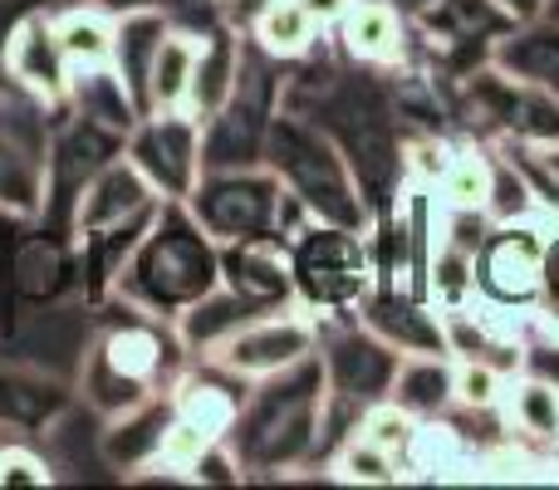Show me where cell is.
<instances>
[{"label": "cell", "instance_id": "1", "mask_svg": "<svg viewBox=\"0 0 559 490\" xmlns=\"http://www.w3.org/2000/svg\"><path fill=\"white\" fill-rule=\"evenodd\" d=\"M104 304L108 324L98 328V338L79 363V397L98 417H118L147 397L167 393L177 373L192 363V354L177 334V319H157L118 295H108Z\"/></svg>", "mask_w": 559, "mask_h": 490}, {"label": "cell", "instance_id": "2", "mask_svg": "<svg viewBox=\"0 0 559 490\" xmlns=\"http://www.w3.org/2000/svg\"><path fill=\"white\" fill-rule=\"evenodd\" d=\"M329 403V378L319 354L265 373L251 383L241 413H236L226 446H231L241 476H285L309 471L319 446V422Z\"/></svg>", "mask_w": 559, "mask_h": 490}, {"label": "cell", "instance_id": "3", "mask_svg": "<svg viewBox=\"0 0 559 490\" xmlns=\"http://www.w3.org/2000/svg\"><path fill=\"white\" fill-rule=\"evenodd\" d=\"M216 285H222V246L202 231L187 202H163L118 270L114 295L157 319H177Z\"/></svg>", "mask_w": 559, "mask_h": 490}, {"label": "cell", "instance_id": "4", "mask_svg": "<svg viewBox=\"0 0 559 490\" xmlns=\"http://www.w3.org/2000/svg\"><path fill=\"white\" fill-rule=\"evenodd\" d=\"M261 163L285 182V192L305 206L309 222H334V226H373V206H368L364 187H358L348 157L338 143L314 123V118L280 108L271 133H265Z\"/></svg>", "mask_w": 559, "mask_h": 490}, {"label": "cell", "instance_id": "5", "mask_svg": "<svg viewBox=\"0 0 559 490\" xmlns=\"http://www.w3.org/2000/svg\"><path fill=\"white\" fill-rule=\"evenodd\" d=\"M187 212L202 222V231L216 246L226 241H289L299 226L309 222L305 206L285 192V182L271 172L265 163H246V167H206L202 182L187 196Z\"/></svg>", "mask_w": 559, "mask_h": 490}, {"label": "cell", "instance_id": "6", "mask_svg": "<svg viewBox=\"0 0 559 490\" xmlns=\"http://www.w3.org/2000/svg\"><path fill=\"white\" fill-rule=\"evenodd\" d=\"M289 279H295V304L314 319L358 314L364 295L378 285L373 241L358 226L334 222H305L285 241Z\"/></svg>", "mask_w": 559, "mask_h": 490}, {"label": "cell", "instance_id": "7", "mask_svg": "<svg viewBox=\"0 0 559 490\" xmlns=\"http://www.w3.org/2000/svg\"><path fill=\"white\" fill-rule=\"evenodd\" d=\"M559 216L531 212V216H506L491 222L472 255L476 299L472 304L491 309V314L531 319L545 299V250H550Z\"/></svg>", "mask_w": 559, "mask_h": 490}, {"label": "cell", "instance_id": "8", "mask_svg": "<svg viewBox=\"0 0 559 490\" xmlns=\"http://www.w3.org/2000/svg\"><path fill=\"white\" fill-rule=\"evenodd\" d=\"M515 29L496 0H432L413 20V64L427 69L437 84H456L472 69L491 64L496 45Z\"/></svg>", "mask_w": 559, "mask_h": 490}, {"label": "cell", "instance_id": "9", "mask_svg": "<svg viewBox=\"0 0 559 490\" xmlns=\"http://www.w3.org/2000/svg\"><path fill=\"white\" fill-rule=\"evenodd\" d=\"M55 108L25 88H0V212L39 216L49 206V128Z\"/></svg>", "mask_w": 559, "mask_h": 490}, {"label": "cell", "instance_id": "10", "mask_svg": "<svg viewBox=\"0 0 559 490\" xmlns=\"http://www.w3.org/2000/svg\"><path fill=\"white\" fill-rule=\"evenodd\" d=\"M123 153L138 172L147 177L163 202H187L192 187L202 182L206 157H202V118L187 108H167V113H143L138 128L123 138Z\"/></svg>", "mask_w": 559, "mask_h": 490}, {"label": "cell", "instance_id": "11", "mask_svg": "<svg viewBox=\"0 0 559 490\" xmlns=\"http://www.w3.org/2000/svg\"><path fill=\"white\" fill-rule=\"evenodd\" d=\"M314 354H319V363H324L329 393L354 397V403H378V397H388V387H393V378H397V363H403V354H397L388 338H378L358 314L319 319Z\"/></svg>", "mask_w": 559, "mask_h": 490}, {"label": "cell", "instance_id": "12", "mask_svg": "<svg viewBox=\"0 0 559 490\" xmlns=\"http://www.w3.org/2000/svg\"><path fill=\"white\" fill-rule=\"evenodd\" d=\"M314 348H319V319L299 304H285V309H271V314H255L216 354H202V358H216L236 378H251L255 383V378L280 373V368L309 358Z\"/></svg>", "mask_w": 559, "mask_h": 490}, {"label": "cell", "instance_id": "13", "mask_svg": "<svg viewBox=\"0 0 559 490\" xmlns=\"http://www.w3.org/2000/svg\"><path fill=\"white\" fill-rule=\"evenodd\" d=\"M334 45L348 64L397 74L413 64V20L397 15L383 0H348V10L334 20Z\"/></svg>", "mask_w": 559, "mask_h": 490}, {"label": "cell", "instance_id": "14", "mask_svg": "<svg viewBox=\"0 0 559 490\" xmlns=\"http://www.w3.org/2000/svg\"><path fill=\"white\" fill-rule=\"evenodd\" d=\"M5 74H10V84L35 94L39 104L64 108L74 64H69L64 45H59V35H55V15L15 20V29L5 35Z\"/></svg>", "mask_w": 559, "mask_h": 490}, {"label": "cell", "instance_id": "15", "mask_svg": "<svg viewBox=\"0 0 559 490\" xmlns=\"http://www.w3.org/2000/svg\"><path fill=\"white\" fill-rule=\"evenodd\" d=\"M358 319H364L378 338H388L403 358L407 354H447L442 309L427 295H413V289H403V285H383V279H378L364 295V304H358Z\"/></svg>", "mask_w": 559, "mask_h": 490}, {"label": "cell", "instance_id": "16", "mask_svg": "<svg viewBox=\"0 0 559 490\" xmlns=\"http://www.w3.org/2000/svg\"><path fill=\"white\" fill-rule=\"evenodd\" d=\"M173 387L147 403L128 407L118 417H104V432H98V456H104L114 471H123L128 481L147 476L157 462H163L167 432H173Z\"/></svg>", "mask_w": 559, "mask_h": 490}, {"label": "cell", "instance_id": "17", "mask_svg": "<svg viewBox=\"0 0 559 490\" xmlns=\"http://www.w3.org/2000/svg\"><path fill=\"white\" fill-rule=\"evenodd\" d=\"M163 196L147 187V177L128 163V153H118L114 163H104L94 177L84 182V192L74 196V231H108V226H123L133 216H147Z\"/></svg>", "mask_w": 559, "mask_h": 490}, {"label": "cell", "instance_id": "18", "mask_svg": "<svg viewBox=\"0 0 559 490\" xmlns=\"http://www.w3.org/2000/svg\"><path fill=\"white\" fill-rule=\"evenodd\" d=\"M476 452H481V442L466 432L456 413L423 417L403 452V476H413V481H472Z\"/></svg>", "mask_w": 559, "mask_h": 490}, {"label": "cell", "instance_id": "19", "mask_svg": "<svg viewBox=\"0 0 559 490\" xmlns=\"http://www.w3.org/2000/svg\"><path fill=\"white\" fill-rule=\"evenodd\" d=\"M74 403V387L35 368H0V432L45 437Z\"/></svg>", "mask_w": 559, "mask_h": 490}, {"label": "cell", "instance_id": "20", "mask_svg": "<svg viewBox=\"0 0 559 490\" xmlns=\"http://www.w3.org/2000/svg\"><path fill=\"white\" fill-rule=\"evenodd\" d=\"M222 285L236 295L261 299V304H295V279H289L285 241L261 236V241H226L222 246Z\"/></svg>", "mask_w": 559, "mask_h": 490}, {"label": "cell", "instance_id": "21", "mask_svg": "<svg viewBox=\"0 0 559 490\" xmlns=\"http://www.w3.org/2000/svg\"><path fill=\"white\" fill-rule=\"evenodd\" d=\"M69 118H74V123H69L64 133H55V143H49V196H69V202H74L88 177L123 153V138L88 123V118H79V113H69Z\"/></svg>", "mask_w": 559, "mask_h": 490}, {"label": "cell", "instance_id": "22", "mask_svg": "<svg viewBox=\"0 0 559 490\" xmlns=\"http://www.w3.org/2000/svg\"><path fill=\"white\" fill-rule=\"evenodd\" d=\"M496 413H501V422L511 437L535 442V446H555L559 452V383L555 378L535 373V368L506 373Z\"/></svg>", "mask_w": 559, "mask_h": 490}, {"label": "cell", "instance_id": "23", "mask_svg": "<svg viewBox=\"0 0 559 490\" xmlns=\"http://www.w3.org/2000/svg\"><path fill=\"white\" fill-rule=\"evenodd\" d=\"M241 45L246 35L222 25H212L206 35H197V69H192V88H187V113L192 118H212L222 113V104L231 98L236 74H241Z\"/></svg>", "mask_w": 559, "mask_h": 490}, {"label": "cell", "instance_id": "24", "mask_svg": "<svg viewBox=\"0 0 559 490\" xmlns=\"http://www.w3.org/2000/svg\"><path fill=\"white\" fill-rule=\"evenodd\" d=\"M69 113L88 118V123L108 128V133L128 138L138 128V118H143V104L133 98V88L123 84V74H118L114 64H84L69 74V98H64Z\"/></svg>", "mask_w": 559, "mask_h": 490}, {"label": "cell", "instance_id": "25", "mask_svg": "<svg viewBox=\"0 0 559 490\" xmlns=\"http://www.w3.org/2000/svg\"><path fill=\"white\" fill-rule=\"evenodd\" d=\"M491 182H496V153L481 138H452L447 163L432 182V196L442 212H486L491 202Z\"/></svg>", "mask_w": 559, "mask_h": 490}, {"label": "cell", "instance_id": "26", "mask_svg": "<svg viewBox=\"0 0 559 490\" xmlns=\"http://www.w3.org/2000/svg\"><path fill=\"white\" fill-rule=\"evenodd\" d=\"M280 309H285V304H280ZM255 314H271V304L236 295L231 285H216L212 295H202L192 309H182V314H177V334H182L187 354L202 358V354H216V348H222L241 324H251Z\"/></svg>", "mask_w": 559, "mask_h": 490}, {"label": "cell", "instance_id": "27", "mask_svg": "<svg viewBox=\"0 0 559 490\" xmlns=\"http://www.w3.org/2000/svg\"><path fill=\"white\" fill-rule=\"evenodd\" d=\"M491 64L506 69L511 79H525V84H535L550 98H559V20L540 15V20L515 25L511 35L496 45Z\"/></svg>", "mask_w": 559, "mask_h": 490}, {"label": "cell", "instance_id": "28", "mask_svg": "<svg viewBox=\"0 0 559 490\" xmlns=\"http://www.w3.org/2000/svg\"><path fill=\"white\" fill-rule=\"evenodd\" d=\"M246 39L261 45L280 64H299V59H309L314 49H324L329 29L319 25L299 0H265V5L255 10V20L246 25Z\"/></svg>", "mask_w": 559, "mask_h": 490}, {"label": "cell", "instance_id": "29", "mask_svg": "<svg viewBox=\"0 0 559 490\" xmlns=\"http://www.w3.org/2000/svg\"><path fill=\"white\" fill-rule=\"evenodd\" d=\"M403 413H413L417 422L423 417H442L456 407V358L452 354H407L397 363V378L388 387Z\"/></svg>", "mask_w": 559, "mask_h": 490}, {"label": "cell", "instance_id": "30", "mask_svg": "<svg viewBox=\"0 0 559 490\" xmlns=\"http://www.w3.org/2000/svg\"><path fill=\"white\" fill-rule=\"evenodd\" d=\"M167 29H173V20H167L163 5L123 10L114 25V59H108V64L123 74V84L133 88L138 104H143V94H147V69H153L157 45H163Z\"/></svg>", "mask_w": 559, "mask_h": 490}, {"label": "cell", "instance_id": "31", "mask_svg": "<svg viewBox=\"0 0 559 490\" xmlns=\"http://www.w3.org/2000/svg\"><path fill=\"white\" fill-rule=\"evenodd\" d=\"M192 69H197V29L173 25V29L163 35V45H157L153 69H147L143 113H167V108H187Z\"/></svg>", "mask_w": 559, "mask_h": 490}, {"label": "cell", "instance_id": "32", "mask_svg": "<svg viewBox=\"0 0 559 490\" xmlns=\"http://www.w3.org/2000/svg\"><path fill=\"white\" fill-rule=\"evenodd\" d=\"M114 25H118V15L94 5V0H88V5H69L55 15V35L74 69L108 64V59H114Z\"/></svg>", "mask_w": 559, "mask_h": 490}, {"label": "cell", "instance_id": "33", "mask_svg": "<svg viewBox=\"0 0 559 490\" xmlns=\"http://www.w3.org/2000/svg\"><path fill=\"white\" fill-rule=\"evenodd\" d=\"M324 471H334V481H348V486H397V481H407L403 462H397L393 452H383V446H373L368 437H358V432L329 456Z\"/></svg>", "mask_w": 559, "mask_h": 490}, {"label": "cell", "instance_id": "34", "mask_svg": "<svg viewBox=\"0 0 559 490\" xmlns=\"http://www.w3.org/2000/svg\"><path fill=\"white\" fill-rule=\"evenodd\" d=\"M427 299L437 309H466L476 299V275H472V250L437 241L427 260Z\"/></svg>", "mask_w": 559, "mask_h": 490}, {"label": "cell", "instance_id": "35", "mask_svg": "<svg viewBox=\"0 0 559 490\" xmlns=\"http://www.w3.org/2000/svg\"><path fill=\"white\" fill-rule=\"evenodd\" d=\"M413 432H417V417L403 413L393 397H378V403H368L364 417H358V437H368L373 446L393 452L397 462H403V452H407V442H413Z\"/></svg>", "mask_w": 559, "mask_h": 490}, {"label": "cell", "instance_id": "36", "mask_svg": "<svg viewBox=\"0 0 559 490\" xmlns=\"http://www.w3.org/2000/svg\"><path fill=\"white\" fill-rule=\"evenodd\" d=\"M501 387H506V368H496L491 358H456V407L496 413Z\"/></svg>", "mask_w": 559, "mask_h": 490}, {"label": "cell", "instance_id": "37", "mask_svg": "<svg viewBox=\"0 0 559 490\" xmlns=\"http://www.w3.org/2000/svg\"><path fill=\"white\" fill-rule=\"evenodd\" d=\"M55 466L29 446V437H0V486H49Z\"/></svg>", "mask_w": 559, "mask_h": 490}, {"label": "cell", "instance_id": "38", "mask_svg": "<svg viewBox=\"0 0 559 490\" xmlns=\"http://www.w3.org/2000/svg\"><path fill=\"white\" fill-rule=\"evenodd\" d=\"M540 309L559 314V226L550 236V250H545V299H540Z\"/></svg>", "mask_w": 559, "mask_h": 490}, {"label": "cell", "instance_id": "39", "mask_svg": "<svg viewBox=\"0 0 559 490\" xmlns=\"http://www.w3.org/2000/svg\"><path fill=\"white\" fill-rule=\"evenodd\" d=\"M496 5H501L515 25H525V20H540L545 15V5H550V0H496Z\"/></svg>", "mask_w": 559, "mask_h": 490}, {"label": "cell", "instance_id": "40", "mask_svg": "<svg viewBox=\"0 0 559 490\" xmlns=\"http://www.w3.org/2000/svg\"><path fill=\"white\" fill-rule=\"evenodd\" d=\"M299 5H305L309 15H314V20H319V25H324V29H334V20H338V15H344V10H348V0H299Z\"/></svg>", "mask_w": 559, "mask_h": 490}, {"label": "cell", "instance_id": "41", "mask_svg": "<svg viewBox=\"0 0 559 490\" xmlns=\"http://www.w3.org/2000/svg\"><path fill=\"white\" fill-rule=\"evenodd\" d=\"M94 5L114 10V15H123V10H143V5H167V0H94Z\"/></svg>", "mask_w": 559, "mask_h": 490}, {"label": "cell", "instance_id": "42", "mask_svg": "<svg viewBox=\"0 0 559 490\" xmlns=\"http://www.w3.org/2000/svg\"><path fill=\"white\" fill-rule=\"evenodd\" d=\"M383 5H393V10H397V15L417 20V15H423V10H427V5H432V0H383Z\"/></svg>", "mask_w": 559, "mask_h": 490}, {"label": "cell", "instance_id": "43", "mask_svg": "<svg viewBox=\"0 0 559 490\" xmlns=\"http://www.w3.org/2000/svg\"><path fill=\"white\" fill-rule=\"evenodd\" d=\"M545 15H550V20H559V0H550V5H545Z\"/></svg>", "mask_w": 559, "mask_h": 490}, {"label": "cell", "instance_id": "44", "mask_svg": "<svg viewBox=\"0 0 559 490\" xmlns=\"http://www.w3.org/2000/svg\"><path fill=\"white\" fill-rule=\"evenodd\" d=\"M0 437H5V432H0Z\"/></svg>", "mask_w": 559, "mask_h": 490}]
</instances>
